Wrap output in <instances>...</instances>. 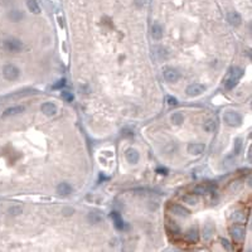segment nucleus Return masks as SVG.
<instances>
[{
	"label": "nucleus",
	"instance_id": "obj_1",
	"mask_svg": "<svg viewBox=\"0 0 252 252\" xmlns=\"http://www.w3.org/2000/svg\"><path fill=\"white\" fill-rule=\"evenodd\" d=\"M242 76H243V69H241L239 67H233V68L231 69V72L228 73L226 81H224V87H226L227 90H232V88L237 85L238 79H239Z\"/></svg>",
	"mask_w": 252,
	"mask_h": 252
},
{
	"label": "nucleus",
	"instance_id": "obj_2",
	"mask_svg": "<svg viewBox=\"0 0 252 252\" xmlns=\"http://www.w3.org/2000/svg\"><path fill=\"white\" fill-rule=\"evenodd\" d=\"M223 121L228 125V126H232V127H238L241 126L242 124V116L237 112V111H233V110H228L223 114Z\"/></svg>",
	"mask_w": 252,
	"mask_h": 252
},
{
	"label": "nucleus",
	"instance_id": "obj_3",
	"mask_svg": "<svg viewBox=\"0 0 252 252\" xmlns=\"http://www.w3.org/2000/svg\"><path fill=\"white\" fill-rule=\"evenodd\" d=\"M19 74H20V71L14 64H5L3 68V76L8 81H15L19 77Z\"/></svg>",
	"mask_w": 252,
	"mask_h": 252
},
{
	"label": "nucleus",
	"instance_id": "obj_4",
	"mask_svg": "<svg viewBox=\"0 0 252 252\" xmlns=\"http://www.w3.org/2000/svg\"><path fill=\"white\" fill-rule=\"evenodd\" d=\"M229 232H231V236L233 237L234 241H242L244 238V233H246V229L241 224H233L231 228H229Z\"/></svg>",
	"mask_w": 252,
	"mask_h": 252
},
{
	"label": "nucleus",
	"instance_id": "obj_5",
	"mask_svg": "<svg viewBox=\"0 0 252 252\" xmlns=\"http://www.w3.org/2000/svg\"><path fill=\"white\" fill-rule=\"evenodd\" d=\"M204 86L201 85V83H192V85H189L185 90L187 95L190 96V97H197V96H201L203 92H204Z\"/></svg>",
	"mask_w": 252,
	"mask_h": 252
},
{
	"label": "nucleus",
	"instance_id": "obj_6",
	"mask_svg": "<svg viewBox=\"0 0 252 252\" xmlns=\"http://www.w3.org/2000/svg\"><path fill=\"white\" fill-rule=\"evenodd\" d=\"M4 48L9 52H19L23 48V43L14 38L7 39V40H4Z\"/></svg>",
	"mask_w": 252,
	"mask_h": 252
},
{
	"label": "nucleus",
	"instance_id": "obj_7",
	"mask_svg": "<svg viewBox=\"0 0 252 252\" xmlns=\"http://www.w3.org/2000/svg\"><path fill=\"white\" fill-rule=\"evenodd\" d=\"M164 78H165V81H168V82L174 83V82H177V81L180 78V74H179V72H178L177 69H174V68H165V69H164Z\"/></svg>",
	"mask_w": 252,
	"mask_h": 252
},
{
	"label": "nucleus",
	"instance_id": "obj_8",
	"mask_svg": "<svg viewBox=\"0 0 252 252\" xmlns=\"http://www.w3.org/2000/svg\"><path fill=\"white\" fill-rule=\"evenodd\" d=\"M184 238H185V241H188V242H190V243L198 242V241H199V232H198V228H197V227L189 228V229L185 232Z\"/></svg>",
	"mask_w": 252,
	"mask_h": 252
},
{
	"label": "nucleus",
	"instance_id": "obj_9",
	"mask_svg": "<svg viewBox=\"0 0 252 252\" xmlns=\"http://www.w3.org/2000/svg\"><path fill=\"white\" fill-rule=\"evenodd\" d=\"M169 209H170L174 214L180 216V217H188V216L190 214L189 209H187L185 207H183V206H180V204H172V206L169 207Z\"/></svg>",
	"mask_w": 252,
	"mask_h": 252
},
{
	"label": "nucleus",
	"instance_id": "obj_10",
	"mask_svg": "<svg viewBox=\"0 0 252 252\" xmlns=\"http://www.w3.org/2000/svg\"><path fill=\"white\" fill-rule=\"evenodd\" d=\"M204 149H206V145L202 142H193L188 145V153L192 155H199L204 151Z\"/></svg>",
	"mask_w": 252,
	"mask_h": 252
},
{
	"label": "nucleus",
	"instance_id": "obj_11",
	"mask_svg": "<svg viewBox=\"0 0 252 252\" xmlns=\"http://www.w3.org/2000/svg\"><path fill=\"white\" fill-rule=\"evenodd\" d=\"M125 158H126V160H127L130 164H136V163L139 161V159H140V155H139L137 150L130 147V149L126 150V153H125Z\"/></svg>",
	"mask_w": 252,
	"mask_h": 252
},
{
	"label": "nucleus",
	"instance_id": "obj_12",
	"mask_svg": "<svg viewBox=\"0 0 252 252\" xmlns=\"http://www.w3.org/2000/svg\"><path fill=\"white\" fill-rule=\"evenodd\" d=\"M150 34L153 37V39L155 40H159L163 38V34H164V30H163V27L158 23H154L151 25V30H150Z\"/></svg>",
	"mask_w": 252,
	"mask_h": 252
},
{
	"label": "nucleus",
	"instance_id": "obj_13",
	"mask_svg": "<svg viewBox=\"0 0 252 252\" xmlns=\"http://www.w3.org/2000/svg\"><path fill=\"white\" fill-rule=\"evenodd\" d=\"M40 110H42V112H43L44 115L52 116V115H54V114L57 112V106H56L54 104H52V102H44V104L40 106Z\"/></svg>",
	"mask_w": 252,
	"mask_h": 252
},
{
	"label": "nucleus",
	"instance_id": "obj_14",
	"mask_svg": "<svg viewBox=\"0 0 252 252\" xmlns=\"http://www.w3.org/2000/svg\"><path fill=\"white\" fill-rule=\"evenodd\" d=\"M227 20L229 22L231 25L238 27V25L241 24V22H242V18H241V15H239L237 12H229V13L227 14Z\"/></svg>",
	"mask_w": 252,
	"mask_h": 252
},
{
	"label": "nucleus",
	"instance_id": "obj_15",
	"mask_svg": "<svg viewBox=\"0 0 252 252\" xmlns=\"http://www.w3.org/2000/svg\"><path fill=\"white\" fill-rule=\"evenodd\" d=\"M57 193H58L59 196H63V197L69 196V194L72 193V187H71L68 183L63 182V183L58 184V187H57Z\"/></svg>",
	"mask_w": 252,
	"mask_h": 252
},
{
	"label": "nucleus",
	"instance_id": "obj_16",
	"mask_svg": "<svg viewBox=\"0 0 252 252\" xmlns=\"http://www.w3.org/2000/svg\"><path fill=\"white\" fill-rule=\"evenodd\" d=\"M24 111V107L23 106H13V107H9L4 112H3V117H8V116H14V115H18L20 112Z\"/></svg>",
	"mask_w": 252,
	"mask_h": 252
},
{
	"label": "nucleus",
	"instance_id": "obj_17",
	"mask_svg": "<svg viewBox=\"0 0 252 252\" xmlns=\"http://www.w3.org/2000/svg\"><path fill=\"white\" fill-rule=\"evenodd\" d=\"M182 199H183V202L184 203H188V204H190V206H196L197 203H198V196L194 193H189V194H184L183 197H182Z\"/></svg>",
	"mask_w": 252,
	"mask_h": 252
},
{
	"label": "nucleus",
	"instance_id": "obj_18",
	"mask_svg": "<svg viewBox=\"0 0 252 252\" xmlns=\"http://www.w3.org/2000/svg\"><path fill=\"white\" fill-rule=\"evenodd\" d=\"M111 218H112V221H114V223H115V227H116L117 229H122V228H124L122 218H121V216H120L117 212H112V213H111Z\"/></svg>",
	"mask_w": 252,
	"mask_h": 252
},
{
	"label": "nucleus",
	"instance_id": "obj_19",
	"mask_svg": "<svg viewBox=\"0 0 252 252\" xmlns=\"http://www.w3.org/2000/svg\"><path fill=\"white\" fill-rule=\"evenodd\" d=\"M213 232H214V226L212 223H207L203 228V237L204 239H211V237L213 236Z\"/></svg>",
	"mask_w": 252,
	"mask_h": 252
},
{
	"label": "nucleus",
	"instance_id": "obj_20",
	"mask_svg": "<svg viewBox=\"0 0 252 252\" xmlns=\"http://www.w3.org/2000/svg\"><path fill=\"white\" fill-rule=\"evenodd\" d=\"M27 7H28V9L33 14H39L40 13V8H39V5L37 3V0H28V2H27Z\"/></svg>",
	"mask_w": 252,
	"mask_h": 252
},
{
	"label": "nucleus",
	"instance_id": "obj_21",
	"mask_svg": "<svg viewBox=\"0 0 252 252\" xmlns=\"http://www.w3.org/2000/svg\"><path fill=\"white\" fill-rule=\"evenodd\" d=\"M231 219L234 222V223H243L246 221V216L243 212H234L232 216H231Z\"/></svg>",
	"mask_w": 252,
	"mask_h": 252
},
{
	"label": "nucleus",
	"instance_id": "obj_22",
	"mask_svg": "<svg viewBox=\"0 0 252 252\" xmlns=\"http://www.w3.org/2000/svg\"><path fill=\"white\" fill-rule=\"evenodd\" d=\"M23 17H24V14L22 12H19V10H13V12L9 13V19L12 22H19V20L23 19Z\"/></svg>",
	"mask_w": 252,
	"mask_h": 252
},
{
	"label": "nucleus",
	"instance_id": "obj_23",
	"mask_svg": "<svg viewBox=\"0 0 252 252\" xmlns=\"http://www.w3.org/2000/svg\"><path fill=\"white\" fill-rule=\"evenodd\" d=\"M209 190H211V188H209L208 185H206V184L196 185L194 189H193V192H194L196 194H206V193H208Z\"/></svg>",
	"mask_w": 252,
	"mask_h": 252
},
{
	"label": "nucleus",
	"instance_id": "obj_24",
	"mask_svg": "<svg viewBox=\"0 0 252 252\" xmlns=\"http://www.w3.org/2000/svg\"><path fill=\"white\" fill-rule=\"evenodd\" d=\"M170 120H172V122H173L174 125H180V124L184 121V116H183L180 112H174V114L172 115Z\"/></svg>",
	"mask_w": 252,
	"mask_h": 252
},
{
	"label": "nucleus",
	"instance_id": "obj_25",
	"mask_svg": "<svg viewBox=\"0 0 252 252\" xmlns=\"http://www.w3.org/2000/svg\"><path fill=\"white\" fill-rule=\"evenodd\" d=\"M203 129L207 131V132H213L216 130V121L214 120H207L204 124H203Z\"/></svg>",
	"mask_w": 252,
	"mask_h": 252
},
{
	"label": "nucleus",
	"instance_id": "obj_26",
	"mask_svg": "<svg viewBox=\"0 0 252 252\" xmlns=\"http://www.w3.org/2000/svg\"><path fill=\"white\" fill-rule=\"evenodd\" d=\"M168 228L170 229V232H173L175 234L180 233V228H179V226L174 221H169V219H168Z\"/></svg>",
	"mask_w": 252,
	"mask_h": 252
},
{
	"label": "nucleus",
	"instance_id": "obj_27",
	"mask_svg": "<svg viewBox=\"0 0 252 252\" xmlns=\"http://www.w3.org/2000/svg\"><path fill=\"white\" fill-rule=\"evenodd\" d=\"M62 99L66 101V102H72L73 101V95L68 91H63L62 92Z\"/></svg>",
	"mask_w": 252,
	"mask_h": 252
},
{
	"label": "nucleus",
	"instance_id": "obj_28",
	"mask_svg": "<svg viewBox=\"0 0 252 252\" xmlns=\"http://www.w3.org/2000/svg\"><path fill=\"white\" fill-rule=\"evenodd\" d=\"M63 86H66V79H64V78L57 81V83H54V85L52 86V88H53V90H61Z\"/></svg>",
	"mask_w": 252,
	"mask_h": 252
},
{
	"label": "nucleus",
	"instance_id": "obj_29",
	"mask_svg": "<svg viewBox=\"0 0 252 252\" xmlns=\"http://www.w3.org/2000/svg\"><path fill=\"white\" fill-rule=\"evenodd\" d=\"M241 147H242V140L238 137L234 140V154H239Z\"/></svg>",
	"mask_w": 252,
	"mask_h": 252
},
{
	"label": "nucleus",
	"instance_id": "obj_30",
	"mask_svg": "<svg viewBox=\"0 0 252 252\" xmlns=\"http://www.w3.org/2000/svg\"><path fill=\"white\" fill-rule=\"evenodd\" d=\"M165 100H166V104L169 105V106H175L178 104V100L175 97H173V96H166Z\"/></svg>",
	"mask_w": 252,
	"mask_h": 252
},
{
	"label": "nucleus",
	"instance_id": "obj_31",
	"mask_svg": "<svg viewBox=\"0 0 252 252\" xmlns=\"http://www.w3.org/2000/svg\"><path fill=\"white\" fill-rule=\"evenodd\" d=\"M9 212H10V214H14V216H17V214L22 213V208H19V207H12V208L9 209Z\"/></svg>",
	"mask_w": 252,
	"mask_h": 252
},
{
	"label": "nucleus",
	"instance_id": "obj_32",
	"mask_svg": "<svg viewBox=\"0 0 252 252\" xmlns=\"http://www.w3.org/2000/svg\"><path fill=\"white\" fill-rule=\"evenodd\" d=\"M63 213H64V216H71V214H73V209L72 208H63V211H62Z\"/></svg>",
	"mask_w": 252,
	"mask_h": 252
},
{
	"label": "nucleus",
	"instance_id": "obj_33",
	"mask_svg": "<svg viewBox=\"0 0 252 252\" xmlns=\"http://www.w3.org/2000/svg\"><path fill=\"white\" fill-rule=\"evenodd\" d=\"M221 242H222V244L224 246V248H226V249H231V244H229V242H228L227 239H222Z\"/></svg>",
	"mask_w": 252,
	"mask_h": 252
},
{
	"label": "nucleus",
	"instance_id": "obj_34",
	"mask_svg": "<svg viewBox=\"0 0 252 252\" xmlns=\"http://www.w3.org/2000/svg\"><path fill=\"white\" fill-rule=\"evenodd\" d=\"M156 172H158L159 174H166V173H168V170L165 169V168H159V169H156Z\"/></svg>",
	"mask_w": 252,
	"mask_h": 252
}]
</instances>
